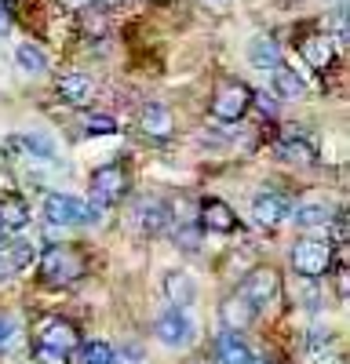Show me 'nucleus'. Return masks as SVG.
<instances>
[{"instance_id":"obj_1","label":"nucleus","mask_w":350,"mask_h":364,"mask_svg":"<svg viewBox=\"0 0 350 364\" xmlns=\"http://www.w3.org/2000/svg\"><path fill=\"white\" fill-rule=\"evenodd\" d=\"M37 269H41V277L48 284H73L84 277V255L70 245H55V248H44V255L37 259Z\"/></svg>"},{"instance_id":"obj_6","label":"nucleus","mask_w":350,"mask_h":364,"mask_svg":"<svg viewBox=\"0 0 350 364\" xmlns=\"http://www.w3.org/2000/svg\"><path fill=\"white\" fill-rule=\"evenodd\" d=\"M128 190V171L121 164H102L92 171V204L95 208H110L117 200H124Z\"/></svg>"},{"instance_id":"obj_37","label":"nucleus","mask_w":350,"mask_h":364,"mask_svg":"<svg viewBox=\"0 0 350 364\" xmlns=\"http://www.w3.org/2000/svg\"><path fill=\"white\" fill-rule=\"evenodd\" d=\"M4 277H11V269H8V262H4V255H0V281Z\"/></svg>"},{"instance_id":"obj_7","label":"nucleus","mask_w":350,"mask_h":364,"mask_svg":"<svg viewBox=\"0 0 350 364\" xmlns=\"http://www.w3.org/2000/svg\"><path fill=\"white\" fill-rule=\"evenodd\" d=\"M33 346L70 357V353L80 346V336H77V328H73L70 321H63V317H48V321L37 328V343H33Z\"/></svg>"},{"instance_id":"obj_30","label":"nucleus","mask_w":350,"mask_h":364,"mask_svg":"<svg viewBox=\"0 0 350 364\" xmlns=\"http://www.w3.org/2000/svg\"><path fill=\"white\" fill-rule=\"evenodd\" d=\"M110 364H142V350L139 346H124L121 353H113Z\"/></svg>"},{"instance_id":"obj_15","label":"nucleus","mask_w":350,"mask_h":364,"mask_svg":"<svg viewBox=\"0 0 350 364\" xmlns=\"http://www.w3.org/2000/svg\"><path fill=\"white\" fill-rule=\"evenodd\" d=\"M299 55H303V63H307L310 70H329L332 58H336V44H332V37H325V33H314V37H307V41L299 44Z\"/></svg>"},{"instance_id":"obj_5","label":"nucleus","mask_w":350,"mask_h":364,"mask_svg":"<svg viewBox=\"0 0 350 364\" xmlns=\"http://www.w3.org/2000/svg\"><path fill=\"white\" fill-rule=\"evenodd\" d=\"M241 295L252 302L255 314H259V310H270L274 302H277V295H281V273H277L274 266H255L248 277H245Z\"/></svg>"},{"instance_id":"obj_36","label":"nucleus","mask_w":350,"mask_h":364,"mask_svg":"<svg viewBox=\"0 0 350 364\" xmlns=\"http://www.w3.org/2000/svg\"><path fill=\"white\" fill-rule=\"evenodd\" d=\"M314 364H346V360L336 357V353H329V357H321V360H314Z\"/></svg>"},{"instance_id":"obj_31","label":"nucleus","mask_w":350,"mask_h":364,"mask_svg":"<svg viewBox=\"0 0 350 364\" xmlns=\"http://www.w3.org/2000/svg\"><path fill=\"white\" fill-rule=\"evenodd\" d=\"M252 102H259V109L262 113H277V102H274V95H267V91H252Z\"/></svg>"},{"instance_id":"obj_9","label":"nucleus","mask_w":350,"mask_h":364,"mask_svg":"<svg viewBox=\"0 0 350 364\" xmlns=\"http://www.w3.org/2000/svg\"><path fill=\"white\" fill-rule=\"evenodd\" d=\"M168 223H171V211H168V204H164V200L142 197V200L135 204V226H139V233L157 237V233H164V230H168Z\"/></svg>"},{"instance_id":"obj_2","label":"nucleus","mask_w":350,"mask_h":364,"mask_svg":"<svg viewBox=\"0 0 350 364\" xmlns=\"http://www.w3.org/2000/svg\"><path fill=\"white\" fill-rule=\"evenodd\" d=\"M332 240H321V237H299L292 245V266L303 281H317L321 273H329L332 266Z\"/></svg>"},{"instance_id":"obj_14","label":"nucleus","mask_w":350,"mask_h":364,"mask_svg":"<svg viewBox=\"0 0 350 364\" xmlns=\"http://www.w3.org/2000/svg\"><path fill=\"white\" fill-rule=\"evenodd\" d=\"M164 299L171 302V310H186L190 302L197 299V288H193V277H186L183 269H168L164 273Z\"/></svg>"},{"instance_id":"obj_23","label":"nucleus","mask_w":350,"mask_h":364,"mask_svg":"<svg viewBox=\"0 0 350 364\" xmlns=\"http://www.w3.org/2000/svg\"><path fill=\"white\" fill-rule=\"evenodd\" d=\"M15 63H18L22 73H33V77L48 73V55H44L37 44H18V48H15Z\"/></svg>"},{"instance_id":"obj_8","label":"nucleus","mask_w":350,"mask_h":364,"mask_svg":"<svg viewBox=\"0 0 350 364\" xmlns=\"http://www.w3.org/2000/svg\"><path fill=\"white\" fill-rule=\"evenodd\" d=\"M154 336H157V343H164L171 350H183L193 343V321L183 310H164L154 321Z\"/></svg>"},{"instance_id":"obj_40","label":"nucleus","mask_w":350,"mask_h":364,"mask_svg":"<svg viewBox=\"0 0 350 364\" xmlns=\"http://www.w3.org/2000/svg\"><path fill=\"white\" fill-rule=\"evenodd\" d=\"M197 364H208V360H197Z\"/></svg>"},{"instance_id":"obj_39","label":"nucleus","mask_w":350,"mask_h":364,"mask_svg":"<svg viewBox=\"0 0 350 364\" xmlns=\"http://www.w3.org/2000/svg\"><path fill=\"white\" fill-rule=\"evenodd\" d=\"M106 8H121V4H128V0H102Z\"/></svg>"},{"instance_id":"obj_33","label":"nucleus","mask_w":350,"mask_h":364,"mask_svg":"<svg viewBox=\"0 0 350 364\" xmlns=\"http://www.w3.org/2000/svg\"><path fill=\"white\" fill-rule=\"evenodd\" d=\"M336 288H339V299H346V269L339 266V273H336Z\"/></svg>"},{"instance_id":"obj_22","label":"nucleus","mask_w":350,"mask_h":364,"mask_svg":"<svg viewBox=\"0 0 350 364\" xmlns=\"http://www.w3.org/2000/svg\"><path fill=\"white\" fill-rule=\"evenodd\" d=\"M270 80H274V91H277L281 99H296V95H303V87H307L303 77L292 70V66H285V63L270 73Z\"/></svg>"},{"instance_id":"obj_19","label":"nucleus","mask_w":350,"mask_h":364,"mask_svg":"<svg viewBox=\"0 0 350 364\" xmlns=\"http://www.w3.org/2000/svg\"><path fill=\"white\" fill-rule=\"evenodd\" d=\"M248 58H252V66H255V70L274 73V70L281 66V48H277L274 37H255L252 48H248Z\"/></svg>"},{"instance_id":"obj_34","label":"nucleus","mask_w":350,"mask_h":364,"mask_svg":"<svg viewBox=\"0 0 350 364\" xmlns=\"http://www.w3.org/2000/svg\"><path fill=\"white\" fill-rule=\"evenodd\" d=\"M8 29H11V18H8L4 11H0V37H8Z\"/></svg>"},{"instance_id":"obj_17","label":"nucleus","mask_w":350,"mask_h":364,"mask_svg":"<svg viewBox=\"0 0 350 364\" xmlns=\"http://www.w3.org/2000/svg\"><path fill=\"white\" fill-rule=\"evenodd\" d=\"M0 226H4L8 233L29 226V208L18 193H0Z\"/></svg>"},{"instance_id":"obj_26","label":"nucleus","mask_w":350,"mask_h":364,"mask_svg":"<svg viewBox=\"0 0 350 364\" xmlns=\"http://www.w3.org/2000/svg\"><path fill=\"white\" fill-rule=\"evenodd\" d=\"M80 364H110L113 360V350L106 343H80Z\"/></svg>"},{"instance_id":"obj_38","label":"nucleus","mask_w":350,"mask_h":364,"mask_svg":"<svg viewBox=\"0 0 350 364\" xmlns=\"http://www.w3.org/2000/svg\"><path fill=\"white\" fill-rule=\"evenodd\" d=\"M4 248H8V230L0 226V252H4Z\"/></svg>"},{"instance_id":"obj_12","label":"nucleus","mask_w":350,"mask_h":364,"mask_svg":"<svg viewBox=\"0 0 350 364\" xmlns=\"http://www.w3.org/2000/svg\"><path fill=\"white\" fill-rule=\"evenodd\" d=\"M139 132H146L150 139H168L175 132V117L164 102H146L139 109Z\"/></svg>"},{"instance_id":"obj_13","label":"nucleus","mask_w":350,"mask_h":364,"mask_svg":"<svg viewBox=\"0 0 350 364\" xmlns=\"http://www.w3.org/2000/svg\"><path fill=\"white\" fill-rule=\"evenodd\" d=\"M201 226L212 230V233H233L238 230V215H233L230 204L208 197V200H201Z\"/></svg>"},{"instance_id":"obj_18","label":"nucleus","mask_w":350,"mask_h":364,"mask_svg":"<svg viewBox=\"0 0 350 364\" xmlns=\"http://www.w3.org/2000/svg\"><path fill=\"white\" fill-rule=\"evenodd\" d=\"M216 364H252V350L245 346L241 336L223 331V336L216 339Z\"/></svg>"},{"instance_id":"obj_16","label":"nucleus","mask_w":350,"mask_h":364,"mask_svg":"<svg viewBox=\"0 0 350 364\" xmlns=\"http://www.w3.org/2000/svg\"><path fill=\"white\" fill-rule=\"evenodd\" d=\"M58 95H63L70 106H88L92 95H95V84L84 73H63L58 77Z\"/></svg>"},{"instance_id":"obj_32","label":"nucleus","mask_w":350,"mask_h":364,"mask_svg":"<svg viewBox=\"0 0 350 364\" xmlns=\"http://www.w3.org/2000/svg\"><path fill=\"white\" fill-rule=\"evenodd\" d=\"M329 223L336 226V237L343 240V237H346V211H336V219H329Z\"/></svg>"},{"instance_id":"obj_28","label":"nucleus","mask_w":350,"mask_h":364,"mask_svg":"<svg viewBox=\"0 0 350 364\" xmlns=\"http://www.w3.org/2000/svg\"><path fill=\"white\" fill-rule=\"evenodd\" d=\"M84 128H88V135H113V132H117V120L106 117V113H92Z\"/></svg>"},{"instance_id":"obj_21","label":"nucleus","mask_w":350,"mask_h":364,"mask_svg":"<svg viewBox=\"0 0 350 364\" xmlns=\"http://www.w3.org/2000/svg\"><path fill=\"white\" fill-rule=\"evenodd\" d=\"M329 219H332V211L325 204L307 200V204L296 208V219H292V223H296L299 230H329Z\"/></svg>"},{"instance_id":"obj_24","label":"nucleus","mask_w":350,"mask_h":364,"mask_svg":"<svg viewBox=\"0 0 350 364\" xmlns=\"http://www.w3.org/2000/svg\"><path fill=\"white\" fill-rule=\"evenodd\" d=\"M0 255H4V262H8L11 273H18V269H26L29 262L37 259V245H29V240H11L8 252H0Z\"/></svg>"},{"instance_id":"obj_3","label":"nucleus","mask_w":350,"mask_h":364,"mask_svg":"<svg viewBox=\"0 0 350 364\" xmlns=\"http://www.w3.org/2000/svg\"><path fill=\"white\" fill-rule=\"evenodd\" d=\"M252 106V87L241 84V80H223L212 95V117L223 120V124H233V120H241Z\"/></svg>"},{"instance_id":"obj_10","label":"nucleus","mask_w":350,"mask_h":364,"mask_svg":"<svg viewBox=\"0 0 350 364\" xmlns=\"http://www.w3.org/2000/svg\"><path fill=\"white\" fill-rule=\"evenodd\" d=\"M219 321L226 331H233V336H241V331L255 321V310H252V302L241 295V291H233L223 299V306H219Z\"/></svg>"},{"instance_id":"obj_4","label":"nucleus","mask_w":350,"mask_h":364,"mask_svg":"<svg viewBox=\"0 0 350 364\" xmlns=\"http://www.w3.org/2000/svg\"><path fill=\"white\" fill-rule=\"evenodd\" d=\"M99 211L102 208H88V204H80L77 197H70V193H48V200H44V219L51 223V226H80V223H95L99 219Z\"/></svg>"},{"instance_id":"obj_35","label":"nucleus","mask_w":350,"mask_h":364,"mask_svg":"<svg viewBox=\"0 0 350 364\" xmlns=\"http://www.w3.org/2000/svg\"><path fill=\"white\" fill-rule=\"evenodd\" d=\"M63 4H66V8H77V11H84L88 4H92V0H63Z\"/></svg>"},{"instance_id":"obj_20","label":"nucleus","mask_w":350,"mask_h":364,"mask_svg":"<svg viewBox=\"0 0 350 364\" xmlns=\"http://www.w3.org/2000/svg\"><path fill=\"white\" fill-rule=\"evenodd\" d=\"M277 154H281L285 161H296V164H314V157H317V154H314V146L303 142L296 128H288V132H285V139H281V146H277Z\"/></svg>"},{"instance_id":"obj_27","label":"nucleus","mask_w":350,"mask_h":364,"mask_svg":"<svg viewBox=\"0 0 350 364\" xmlns=\"http://www.w3.org/2000/svg\"><path fill=\"white\" fill-rule=\"evenodd\" d=\"M175 245L179 248H186V252H197L201 248V230H197V223H179L175 226Z\"/></svg>"},{"instance_id":"obj_25","label":"nucleus","mask_w":350,"mask_h":364,"mask_svg":"<svg viewBox=\"0 0 350 364\" xmlns=\"http://www.w3.org/2000/svg\"><path fill=\"white\" fill-rule=\"evenodd\" d=\"M332 343H336L332 331H325V328H314L310 336H307V357H310V360L329 357V353H332Z\"/></svg>"},{"instance_id":"obj_29","label":"nucleus","mask_w":350,"mask_h":364,"mask_svg":"<svg viewBox=\"0 0 350 364\" xmlns=\"http://www.w3.org/2000/svg\"><path fill=\"white\" fill-rule=\"evenodd\" d=\"M15 321L11 317H4V314H0V353H8L11 346H15Z\"/></svg>"},{"instance_id":"obj_11","label":"nucleus","mask_w":350,"mask_h":364,"mask_svg":"<svg viewBox=\"0 0 350 364\" xmlns=\"http://www.w3.org/2000/svg\"><path fill=\"white\" fill-rule=\"evenodd\" d=\"M252 219H255L259 226H267V230L281 226V223L288 219V200H285L281 193H274V190H262V193L252 200Z\"/></svg>"}]
</instances>
